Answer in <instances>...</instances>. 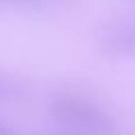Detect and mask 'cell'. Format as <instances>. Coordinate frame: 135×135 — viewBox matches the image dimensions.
Here are the masks:
<instances>
[{
  "label": "cell",
  "instance_id": "6da1fadb",
  "mask_svg": "<svg viewBox=\"0 0 135 135\" xmlns=\"http://www.w3.org/2000/svg\"><path fill=\"white\" fill-rule=\"evenodd\" d=\"M51 112L59 122L84 133L110 135L116 129L112 116L103 108L80 95H57L51 103Z\"/></svg>",
  "mask_w": 135,
  "mask_h": 135
},
{
  "label": "cell",
  "instance_id": "7a4b0ae2",
  "mask_svg": "<svg viewBox=\"0 0 135 135\" xmlns=\"http://www.w3.org/2000/svg\"><path fill=\"white\" fill-rule=\"evenodd\" d=\"M105 46L114 55H133L135 53V19H129L116 25L108 36Z\"/></svg>",
  "mask_w": 135,
  "mask_h": 135
},
{
  "label": "cell",
  "instance_id": "3957f363",
  "mask_svg": "<svg viewBox=\"0 0 135 135\" xmlns=\"http://www.w3.org/2000/svg\"><path fill=\"white\" fill-rule=\"evenodd\" d=\"M6 2H25V4H32V2H40V0H6Z\"/></svg>",
  "mask_w": 135,
  "mask_h": 135
},
{
  "label": "cell",
  "instance_id": "277c9868",
  "mask_svg": "<svg viewBox=\"0 0 135 135\" xmlns=\"http://www.w3.org/2000/svg\"><path fill=\"white\" fill-rule=\"evenodd\" d=\"M0 135H13V133H11L6 127H2V124H0Z\"/></svg>",
  "mask_w": 135,
  "mask_h": 135
}]
</instances>
